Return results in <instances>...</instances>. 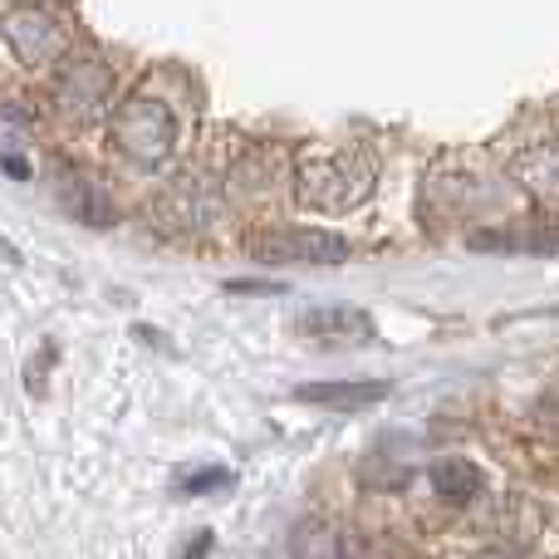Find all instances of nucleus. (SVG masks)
I'll use <instances>...</instances> for the list:
<instances>
[{
  "label": "nucleus",
  "mask_w": 559,
  "mask_h": 559,
  "mask_svg": "<svg viewBox=\"0 0 559 559\" xmlns=\"http://www.w3.org/2000/svg\"><path fill=\"white\" fill-rule=\"evenodd\" d=\"M108 133H114V147L123 157H133V163H143V167H157V163H167L177 147V114L163 98L138 94L114 108Z\"/></svg>",
  "instance_id": "obj_1"
},
{
  "label": "nucleus",
  "mask_w": 559,
  "mask_h": 559,
  "mask_svg": "<svg viewBox=\"0 0 559 559\" xmlns=\"http://www.w3.org/2000/svg\"><path fill=\"white\" fill-rule=\"evenodd\" d=\"M373 192V163L354 153L338 157H319V163H305L295 177V197L314 212H348L364 197Z\"/></svg>",
  "instance_id": "obj_2"
},
{
  "label": "nucleus",
  "mask_w": 559,
  "mask_h": 559,
  "mask_svg": "<svg viewBox=\"0 0 559 559\" xmlns=\"http://www.w3.org/2000/svg\"><path fill=\"white\" fill-rule=\"evenodd\" d=\"M251 261L261 265H344L348 241L319 226H271L251 236Z\"/></svg>",
  "instance_id": "obj_3"
},
{
  "label": "nucleus",
  "mask_w": 559,
  "mask_h": 559,
  "mask_svg": "<svg viewBox=\"0 0 559 559\" xmlns=\"http://www.w3.org/2000/svg\"><path fill=\"white\" fill-rule=\"evenodd\" d=\"M295 334H305L309 344L319 348H364L373 344V319L354 305H319V309H305L295 319Z\"/></svg>",
  "instance_id": "obj_4"
},
{
  "label": "nucleus",
  "mask_w": 559,
  "mask_h": 559,
  "mask_svg": "<svg viewBox=\"0 0 559 559\" xmlns=\"http://www.w3.org/2000/svg\"><path fill=\"white\" fill-rule=\"evenodd\" d=\"M55 197H59V206H64L69 216H79L84 226H108L114 222V202H108V192L84 173V167L59 163L55 167Z\"/></svg>",
  "instance_id": "obj_5"
},
{
  "label": "nucleus",
  "mask_w": 559,
  "mask_h": 559,
  "mask_svg": "<svg viewBox=\"0 0 559 559\" xmlns=\"http://www.w3.org/2000/svg\"><path fill=\"white\" fill-rule=\"evenodd\" d=\"M108 98V69L98 59H74L59 79V108L69 118H98Z\"/></svg>",
  "instance_id": "obj_6"
},
{
  "label": "nucleus",
  "mask_w": 559,
  "mask_h": 559,
  "mask_svg": "<svg viewBox=\"0 0 559 559\" xmlns=\"http://www.w3.org/2000/svg\"><path fill=\"white\" fill-rule=\"evenodd\" d=\"M5 35H10V45H15V55H25V59H49L59 45H64L59 20L49 15V10H39V5L20 10V15L5 25Z\"/></svg>",
  "instance_id": "obj_7"
},
{
  "label": "nucleus",
  "mask_w": 559,
  "mask_h": 559,
  "mask_svg": "<svg viewBox=\"0 0 559 559\" xmlns=\"http://www.w3.org/2000/svg\"><path fill=\"white\" fill-rule=\"evenodd\" d=\"M393 393L388 383H299L295 397L299 403H319V407H344V413H358V407H373Z\"/></svg>",
  "instance_id": "obj_8"
},
{
  "label": "nucleus",
  "mask_w": 559,
  "mask_h": 559,
  "mask_svg": "<svg viewBox=\"0 0 559 559\" xmlns=\"http://www.w3.org/2000/svg\"><path fill=\"white\" fill-rule=\"evenodd\" d=\"M427 481H432V491L442 496V501H452V506H466V501H476V496L486 491V476L476 472L466 456H442V462H432Z\"/></svg>",
  "instance_id": "obj_9"
},
{
  "label": "nucleus",
  "mask_w": 559,
  "mask_h": 559,
  "mask_svg": "<svg viewBox=\"0 0 559 559\" xmlns=\"http://www.w3.org/2000/svg\"><path fill=\"white\" fill-rule=\"evenodd\" d=\"M476 251H531V255H559V226H531V231H476Z\"/></svg>",
  "instance_id": "obj_10"
},
{
  "label": "nucleus",
  "mask_w": 559,
  "mask_h": 559,
  "mask_svg": "<svg viewBox=\"0 0 559 559\" xmlns=\"http://www.w3.org/2000/svg\"><path fill=\"white\" fill-rule=\"evenodd\" d=\"M521 173H525V182H531L535 192L559 197V143L525 153V157H521Z\"/></svg>",
  "instance_id": "obj_11"
},
{
  "label": "nucleus",
  "mask_w": 559,
  "mask_h": 559,
  "mask_svg": "<svg viewBox=\"0 0 559 559\" xmlns=\"http://www.w3.org/2000/svg\"><path fill=\"white\" fill-rule=\"evenodd\" d=\"M236 486V472L226 466H206V472H187L177 481V496H226Z\"/></svg>",
  "instance_id": "obj_12"
},
{
  "label": "nucleus",
  "mask_w": 559,
  "mask_h": 559,
  "mask_svg": "<svg viewBox=\"0 0 559 559\" xmlns=\"http://www.w3.org/2000/svg\"><path fill=\"white\" fill-rule=\"evenodd\" d=\"M226 295H285L280 280H226Z\"/></svg>",
  "instance_id": "obj_13"
},
{
  "label": "nucleus",
  "mask_w": 559,
  "mask_h": 559,
  "mask_svg": "<svg viewBox=\"0 0 559 559\" xmlns=\"http://www.w3.org/2000/svg\"><path fill=\"white\" fill-rule=\"evenodd\" d=\"M0 167H5L10 177H20V182H25V177H29V163L15 153V147H0Z\"/></svg>",
  "instance_id": "obj_14"
},
{
  "label": "nucleus",
  "mask_w": 559,
  "mask_h": 559,
  "mask_svg": "<svg viewBox=\"0 0 559 559\" xmlns=\"http://www.w3.org/2000/svg\"><path fill=\"white\" fill-rule=\"evenodd\" d=\"M49 364H55V344H45V348H39L35 368H29V383H35V388H39V383H45V368H49Z\"/></svg>",
  "instance_id": "obj_15"
}]
</instances>
